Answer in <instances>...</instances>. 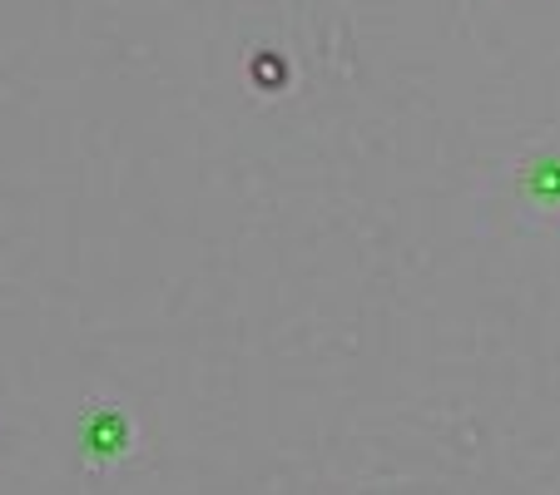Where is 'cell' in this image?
<instances>
[{"instance_id":"6da1fadb","label":"cell","mask_w":560,"mask_h":495,"mask_svg":"<svg viewBox=\"0 0 560 495\" xmlns=\"http://www.w3.org/2000/svg\"><path fill=\"white\" fill-rule=\"evenodd\" d=\"M74 441H80L85 465H95V471L119 465L135 451V416L119 401H90L80 411V422H74Z\"/></svg>"},{"instance_id":"7a4b0ae2","label":"cell","mask_w":560,"mask_h":495,"mask_svg":"<svg viewBox=\"0 0 560 495\" xmlns=\"http://www.w3.org/2000/svg\"><path fill=\"white\" fill-rule=\"evenodd\" d=\"M521 193L526 203H536L540 213L560 209V149H540L521 164Z\"/></svg>"},{"instance_id":"3957f363","label":"cell","mask_w":560,"mask_h":495,"mask_svg":"<svg viewBox=\"0 0 560 495\" xmlns=\"http://www.w3.org/2000/svg\"><path fill=\"white\" fill-rule=\"evenodd\" d=\"M254 85L264 90V95H273V90L288 85V60H283V55H273V50H258L254 55Z\"/></svg>"}]
</instances>
